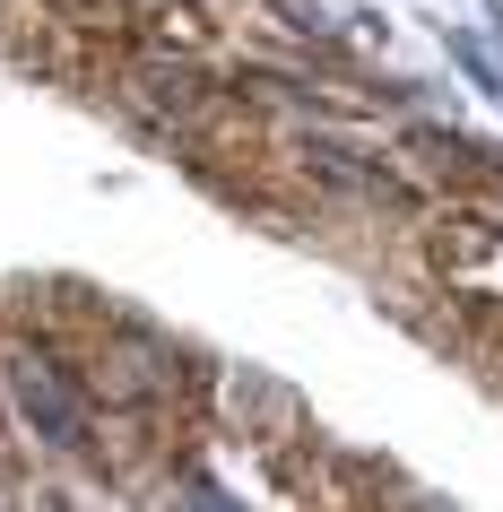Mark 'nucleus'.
<instances>
[{
	"instance_id": "1",
	"label": "nucleus",
	"mask_w": 503,
	"mask_h": 512,
	"mask_svg": "<svg viewBox=\"0 0 503 512\" xmlns=\"http://www.w3.org/2000/svg\"><path fill=\"white\" fill-rule=\"evenodd\" d=\"M9 391H18V408H27V426L53 443V452H87V400L70 391V374H61L53 356L18 348L9 356Z\"/></svg>"
},
{
	"instance_id": "2",
	"label": "nucleus",
	"mask_w": 503,
	"mask_h": 512,
	"mask_svg": "<svg viewBox=\"0 0 503 512\" xmlns=\"http://www.w3.org/2000/svg\"><path fill=\"white\" fill-rule=\"evenodd\" d=\"M304 165H313L321 183H339V191H356V200H408V183H391V174H382V165H356V157H339V148H330V139H313V148H304Z\"/></svg>"
}]
</instances>
